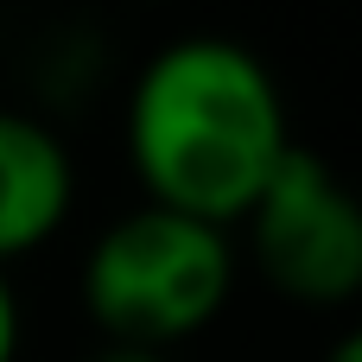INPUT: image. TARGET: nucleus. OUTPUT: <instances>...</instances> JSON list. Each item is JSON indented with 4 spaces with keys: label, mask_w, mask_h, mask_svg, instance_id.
I'll return each instance as SVG.
<instances>
[{
    "label": "nucleus",
    "mask_w": 362,
    "mask_h": 362,
    "mask_svg": "<svg viewBox=\"0 0 362 362\" xmlns=\"http://www.w3.org/2000/svg\"><path fill=\"white\" fill-rule=\"evenodd\" d=\"M293 153L274 70L216 32L153 51L127 95V165L146 204L229 229Z\"/></svg>",
    "instance_id": "1"
},
{
    "label": "nucleus",
    "mask_w": 362,
    "mask_h": 362,
    "mask_svg": "<svg viewBox=\"0 0 362 362\" xmlns=\"http://www.w3.org/2000/svg\"><path fill=\"white\" fill-rule=\"evenodd\" d=\"M76 286L102 344H140L165 356L223 318L235 293V248L229 229L140 204L89 242Z\"/></svg>",
    "instance_id": "2"
},
{
    "label": "nucleus",
    "mask_w": 362,
    "mask_h": 362,
    "mask_svg": "<svg viewBox=\"0 0 362 362\" xmlns=\"http://www.w3.org/2000/svg\"><path fill=\"white\" fill-rule=\"evenodd\" d=\"M242 223H248V248H255L267 286L286 293L293 305H350L356 299L362 216L318 153L293 146Z\"/></svg>",
    "instance_id": "3"
},
{
    "label": "nucleus",
    "mask_w": 362,
    "mask_h": 362,
    "mask_svg": "<svg viewBox=\"0 0 362 362\" xmlns=\"http://www.w3.org/2000/svg\"><path fill=\"white\" fill-rule=\"evenodd\" d=\"M76 204V165L64 140L19 108H0V274L45 248Z\"/></svg>",
    "instance_id": "4"
},
{
    "label": "nucleus",
    "mask_w": 362,
    "mask_h": 362,
    "mask_svg": "<svg viewBox=\"0 0 362 362\" xmlns=\"http://www.w3.org/2000/svg\"><path fill=\"white\" fill-rule=\"evenodd\" d=\"M19 337H25V325H19V293H13V280L0 274V362H19Z\"/></svg>",
    "instance_id": "5"
},
{
    "label": "nucleus",
    "mask_w": 362,
    "mask_h": 362,
    "mask_svg": "<svg viewBox=\"0 0 362 362\" xmlns=\"http://www.w3.org/2000/svg\"><path fill=\"white\" fill-rule=\"evenodd\" d=\"M89 362H165L159 350H140V344H102Z\"/></svg>",
    "instance_id": "6"
},
{
    "label": "nucleus",
    "mask_w": 362,
    "mask_h": 362,
    "mask_svg": "<svg viewBox=\"0 0 362 362\" xmlns=\"http://www.w3.org/2000/svg\"><path fill=\"white\" fill-rule=\"evenodd\" d=\"M325 362H362V337H356V331H350V337H337Z\"/></svg>",
    "instance_id": "7"
}]
</instances>
